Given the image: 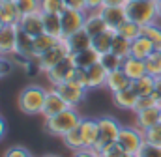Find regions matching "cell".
<instances>
[{"mask_svg": "<svg viewBox=\"0 0 161 157\" xmlns=\"http://www.w3.org/2000/svg\"><path fill=\"white\" fill-rule=\"evenodd\" d=\"M21 17L23 15L15 2H0V19L4 24H19Z\"/></svg>", "mask_w": 161, "mask_h": 157, "instance_id": "obj_25", "label": "cell"}, {"mask_svg": "<svg viewBox=\"0 0 161 157\" xmlns=\"http://www.w3.org/2000/svg\"><path fill=\"white\" fill-rule=\"evenodd\" d=\"M144 140L150 142V144L161 146V125L159 123H156V125H152L150 129L144 131Z\"/></svg>", "mask_w": 161, "mask_h": 157, "instance_id": "obj_38", "label": "cell"}, {"mask_svg": "<svg viewBox=\"0 0 161 157\" xmlns=\"http://www.w3.org/2000/svg\"><path fill=\"white\" fill-rule=\"evenodd\" d=\"M2 28H4V21L0 19V30H2Z\"/></svg>", "mask_w": 161, "mask_h": 157, "instance_id": "obj_54", "label": "cell"}, {"mask_svg": "<svg viewBox=\"0 0 161 157\" xmlns=\"http://www.w3.org/2000/svg\"><path fill=\"white\" fill-rule=\"evenodd\" d=\"M137 157H161V146L150 144V142H144L142 148L139 150Z\"/></svg>", "mask_w": 161, "mask_h": 157, "instance_id": "obj_41", "label": "cell"}, {"mask_svg": "<svg viewBox=\"0 0 161 157\" xmlns=\"http://www.w3.org/2000/svg\"><path fill=\"white\" fill-rule=\"evenodd\" d=\"M159 114H161V107H152V109H146V111H139V112H135V125L141 131H146L152 125L159 123Z\"/></svg>", "mask_w": 161, "mask_h": 157, "instance_id": "obj_17", "label": "cell"}, {"mask_svg": "<svg viewBox=\"0 0 161 157\" xmlns=\"http://www.w3.org/2000/svg\"><path fill=\"white\" fill-rule=\"evenodd\" d=\"M4 135H6V120H4L2 114H0V140L4 138Z\"/></svg>", "mask_w": 161, "mask_h": 157, "instance_id": "obj_50", "label": "cell"}, {"mask_svg": "<svg viewBox=\"0 0 161 157\" xmlns=\"http://www.w3.org/2000/svg\"><path fill=\"white\" fill-rule=\"evenodd\" d=\"M80 114L75 111V107H68L66 111L49 116L43 120V131L53 135V137H64L68 131H71L75 125L80 123Z\"/></svg>", "mask_w": 161, "mask_h": 157, "instance_id": "obj_1", "label": "cell"}, {"mask_svg": "<svg viewBox=\"0 0 161 157\" xmlns=\"http://www.w3.org/2000/svg\"><path fill=\"white\" fill-rule=\"evenodd\" d=\"M58 41H60V39L53 38V36L47 34V32H43V34H40V36H36V38H34V43H32V47H34V58L41 56V54L47 52L49 49L56 47Z\"/></svg>", "mask_w": 161, "mask_h": 157, "instance_id": "obj_27", "label": "cell"}, {"mask_svg": "<svg viewBox=\"0 0 161 157\" xmlns=\"http://www.w3.org/2000/svg\"><path fill=\"white\" fill-rule=\"evenodd\" d=\"M111 52L118 54L120 58H127L131 54V41L125 39L124 36H120L118 32H114V38H113V45H111Z\"/></svg>", "mask_w": 161, "mask_h": 157, "instance_id": "obj_32", "label": "cell"}, {"mask_svg": "<svg viewBox=\"0 0 161 157\" xmlns=\"http://www.w3.org/2000/svg\"><path fill=\"white\" fill-rule=\"evenodd\" d=\"M19 28H21L25 34L32 36V38L43 34V32H45V26H43V13H41V11H36V13L23 15L21 21H19Z\"/></svg>", "mask_w": 161, "mask_h": 157, "instance_id": "obj_12", "label": "cell"}, {"mask_svg": "<svg viewBox=\"0 0 161 157\" xmlns=\"http://www.w3.org/2000/svg\"><path fill=\"white\" fill-rule=\"evenodd\" d=\"M158 101V107H161V75L156 77V86H154V94H152Z\"/></svg>", "mask_w": 161, "mask_h": 157, "instance_id": "obj_48", "label": "cell"}, {"mask_svg": "<svg viewBox=\"0 0 161 157\" xmlns=\"http://www.w3.org/2000/svg\"><path fill=\"white\" fill-rule=\"evenodd\" d=\"M84 30L94 38V36L103 34L105 30H109V26L103 21V17H101L99 11H88L86 13V21H84Z\"/></svg>", "mask_w": 161, "mask_h": 157, "instance_id": "obj_20", "label": "cell"}, {"mask_svg": "<svg viewBox=\"0 0 161 157\" xmlns=\"http://www.w3.org/2000/svg\"><path fill=\"white\" fill-rule=\"evenodd\" d=\"M4 157H34V155H32L30 150H26L25 146H11V148L6 152Z\"/></svg>", "mask_w": 161, "mask_h": 157, "instance_id": "obj_43", "label": "cell"}, {"mask_svg": "<svg viewBox=\"0 0 161 157\" xmlns=\"http://www.w3.org/2000/svg\"><path fill=\"white\" fill-rule=\"evenodd\" d=\"M99 64L111 73V71H116V69H122V64H124V58H120L118 54L114 52H105L99 56Z\"/></svg>", "mask_w": 161, "mask_h": 157, "instance_id": "obj_33", "label": "cell"}, {"mask_svg": "<svg viewBox=\"0 0 161 157\" xmlns=\"http://www.w3.org/2000/svg\"><path fill=\"white\" fill-rule=\"evenodd\" d=\"M73 71H75V62H73V58L69 54V56L62 58L56 66H53L49 71H45V77L53 86H58V84H64V82L71 80Z\"/></svg>", "mask_w": 161, "mask_h": 157, "instance_id": "obj_6", "label": "cell"}, {"mask_svg": "<svg viewBox=\"0 0 161 157\" xmlns=\"http://www.w3.org/2000/svg\"><path fill=\"white\" fill-rule=\"evenodd\" d=\"M156 51L154 43L146 36H139L137 39L131 41V54L129 56H135V58H141V60H146L152 52Z\"/></svg>", "mask_w": 161, "mask_h": 157, "instance_id": "obj_22", "label": "cell"}, {"mask_svg": "<svg viewBox=\"0 0 161 157\" xmlns=\"http://www.w3.org/2000/svg\"><path fill=\"white\" fill-rule=\"evenodd\" d=\"M73 62H75V68H82V69H88L90 66H94L96 62H99V52L94 51L92 47L88 49H82L79 52H73L71 54Z\"/></svg>", "mask_w": 161, "mask_h": 157, "instance_id": "obj_23", "label": "cell"}, {"mask_svg": "<svg viewBox=\"0 0 161 157\" xmlns=\"http://www.w3.org/2000/svg\"><path fill=\"white\" fill-rule=\"evenodd\" d=\"M71 157H101V155H99V152H96L94 148H82V150L73 152Z\"/></svg>", "mask_w": 161, "mask_h": 157, "instance_id": "obj_45", "label": "cell"}, {"mask_svg": "<svg viewBox=\"0 0 161 157\" xmlns=\"http://www.w3.org/2000/svg\"><path fill=\"white\" fill-rule=\"evenodd\" d=\"M64 2H66V8H69V9L88 11V9H86V2H84V0H64Z\"/></svg>", "mask_w": 161, "mask_h": 157, "instance_id": "obj_46", "label": "cell"}, {"mask_svg": "<svg viewBox=\"0 0 161 157\" xmlns=\"http://www.w3.org/2000/svg\"><path fill=\"white\" fill-rule=\"evenodd\" d=\"M144 62H146V71H148V75L159 77L161 75V49H156Z\"/></svg>", "mask_w": 161, "mask_h": 157, "instance_id": "obj_35", "label": "cell"}, {"mask_svg": "<svg viewBox=\"0 0 161 157\" xmlns=\"http://www.w3.org/2000/svg\"><path fill=\"white\" fill-rule=\"evenodd\" d=\"M154 86H156V77L152 75H144V77L137 78L131 82V88L139 94V95H152L154 94Z\"/></svg>", "mask_w": 161, "mask_h": 157, "instance_id": "obj_30", "label": "cell"}, {"mask_svg": "<svg viewBox=\"0 0 161 157\" xmlns=\"http://www.w3.org/2000/svg\"><path fill=\"white\" fill-rule=\"evenodd\" d=\"M19 24H4L0 30V56H13L17 51Z\"/></svg>", "mask_w": 161, "mask_h": 157, "instance_id": "obj_10", "label": "cell"}, {"mask_svg": "<svg viewBox=\"0 0 161 157\" xmlns=\"http://www.w3.org/2000/svg\"><path fill=\"white\" fill-rule=\"evenodd\" d=\"M54 88L60 92V95L66 99V103H68L69 107L80 105V103L86 99V94H88V88H82L79 84H75L73 80H68V82L58 84V86H54Z\"/></svg>", "mask_w": 161, "mask_h": 157, "instance_id": "obj_9", "label": "cell"}, {"mask_svg": "<svg viewBox=\"0 0 161 157\" xmlns=\"http://www.w3.org/2000/svg\"><path fill=\"white\" fill-rule=\"evenodd\" d=\"M86 73H88V88H90V90L105 88V82H107V75H109V71H107L99 62H96L94 66H90V68L86 69Z\"/></svg>", "mask_w": 161, "mask_h": 157, "instance_id": "obj_19", "label": "cell"}, {"mask_svg": "<svg viewBox=\"0 0 161 157\" xmlns=\"http://www.w3.org/2000/svg\"><path fill=\"white\" fill-rule=\"evenodd\" d=\"M116 32H118L120 36H124L125 39L133 41V39H137L139 36H142V26H141L139 23H135V21H129V19H125L120 26L116 28Z\"/></svg>", "mask_w": 161, "mask_h": 157, "instance_id": "obj_31", "label": "cell"}, {"mask_svg": "<svg viewBox=\"0 0 161 157\" xmlns=\"http://www.w3.org/2000/svg\"><path fill=\"white\" fill-rule=\"evenodd\" d=\"M122 69L131 80H137V78L144 77L148 71H146V62L141 60V58H135V56H127L124 58V64H122Z\"/></svg>", "mask_w": 161, "mask_h": 157, "instance_id": "obj_18", "label": "cell"}, {"mask_svg": "<svg viewBox=\"0 0 161 157\" xmlns=\"http://www.w3.org/2000/svg\"><path fill=\"white\" fill-rule=\"evenodd\" d=\"M0 2H15V0H0Z\"/></svg>", "mask_w": 161, "mask_h": 157, "instance_id": "obj_55", "label": "cell"}, {"mask_svg": "<svg viewBox=\"0 0 161 157\" xmlns=\"http://www.w3.org/2000/svg\"><path fill=\"white\" fill-rule=\"evenodd\" d=\"M125 15L129 21H135L141 26L150 24L159 19L158 2L156 0H129L125 4Z\"/></svg>", "mask_w": 161, "mask_h": 157, "instance_id": "obj_3", "label": "cell"}, {"mask_svg": "<svg viewBox=\"0 0 161 157\" xmlns=\"http://www.w3.org/2000/svg\"><path fill=\"white\" fill-rule=\"evenodd\" d=\"M41 157H60V155H53V154H47V155H41Z\"/></svg>", "mask_w": 161, "mask_h": 157, "instance_id": "obj_52", "label": "cell"}, {"mask_svg": "<svg viewBox=\"0 0 161 157\" xmlns=\"http://www.w3.org/2000/svg\"><path fill=\"white\" fill-rule=\"evenodd\" d=\"M159 125H161V114H159Z\"/></svg>", "mask_w": 161, "mask_h": 157, "instance_id": "obj_56", "label": "cell"}, {"mask_svg": "<svg viewBox=\"0 0 161 157\" xmlns=\"http://www.w3.org/2000/svg\"><path fill=\"white\" fill-rule=\"evenodd\" d=\"M66 9L64 0H41V11L43 13H62Z\"/></svg>", "mask_w": 161, "mask_h": 157, "instance_id": "obj_37", "label": "cell"}, {"mask_svg": "<svg viewBox=\"0 0 161 157\" xmlns=\"http://www.w3.org/2000/svg\"><path fill=\"white\" fill-rule=\"evenodd\" d=\"M86 2V9L88 11H99L105 6V0H84Z\"/></svg>", "mask_w": 161, "mask_h": 157, "instance_id": "obj_47", "label": "cell"}, {"mask_svg": "<svg viewBox=\"0 0 161 157\" xmlns=\"http://www.w3.org/2000/svg\"><path fill=\"white\" fill-rule=\"evenodd\" d=\"M124 157H137V155H135V154H125Z\"/></svg>", "mask_w": 161, "mask_h": 157, "instance_id": "obj_53", "label": "cell"}, {"mask_svg": "<svg viewBox=\"0 0 161 157\" xmlns=\"http://www.w3.org/2000/svg\"><path fill=\"white\" fill-rule=\"evenodd\" d=\"M152 107H158V101L154 95H139L137 99V105L133 109V112H139V111H146V109H152Z\"/></svg>", "mask_w": 161, "mask_h": 157, "instance_id": "obj_39", "label": "cell"}, {"mask_svg": "<svg viewBox=\"0 0 161 157\" xmlns=\"http://www.w3.org/2000/svg\"><path fill=\"white\" fill-rule=\"evenodd\" d=\"M86 13L88 11H79V9H69L66 8L62 13H60V19H62V34L64 38L77 32L80 28H84V21H86Z\"/></svg>", "mask_w": 161, "mask_h": 157, "instance_id": "obj_8", "label": "cell"}, {"mask_svg": "<svg viewBox=\"0 0 161 157\" xmlns=\"http://www.w3.org/2000/svg\"><path fill=\"white\" fill-rule=\"evenodd\" d=\"M64 41H66V47H68L69 54L79 52V51H82V49L92 47V36H90L84 28H80V30H77V32H73V34L66 36Z\"/></svg>", "mask_w": 161, "mask_h": 157, "instance_id": "obj_14", "label": "cell"}, {"mask_svg": "<svg viewBox=\"0 0 161 157\" xmlns=\"http://www.w3.org/2000/svg\"><path fill=\"white\" fill-rule=\"evenodd\" d=\"M43 13V11H41ZM43 26H45V32L51 34L53 38L62 39V19H60V13H43Z\"/></svg>", "mask_w": 161, "mask_h": 157, "instance_id": "obj_24", "label": "cell"}, {"mask_svg": "<svg viewBox=\"0 0 161 157\" xmlns=\"http://www.w3.org/2000/svg\"><path fill=\"white\" fill-rule=\"evenodd\" d=\"M71 80H73L75 84L82 86V88H88V73H86V69H82V68H75ZM88 90H90V88H88Z\"/></svg>", "mask_w": 161, "mask_h": 157, "instance_id": "obj_42", "label": "cell"}, {"mask_svg": "<svg viewBox=\"0 0 161 157\" xmlns=\"http://www.w3.org/2000/svg\"><path fill=\"white\" fill-rule=\"evenodd\" d=\"M142 36H146L150 39L156 49H161V24H158L156 21L142 26Z\"/></svg>", "mask_w": 161, "mask_h": 157, "instance_id": "obj_34", "label": "cell"}, {"mask_svg": "<svg viewBox=\"0 0 161 157\" xmlns=\"http://www.w3.org/2000/svg\"><path fill=\"white\" fill-rule=\"evenodd\" d=\"M97 125H99V135H97V142H96V152H101L105 146L113 144L118 140L122 123L113 116H101L97 118Z\"/></svg>", "mask_w": 161, "mask_h": 157, "instance_id": "obj_4", "label": "cell"}, {"mask_svg": "<svg viewBox=\"0 0 161 157\" xmlns=\"http://www.w3.org/2000/svg\"><path fill=\"white\" fill-rule=\"evenodd\" d=\"M99 13H101L103 21L107 23V26H109L111 30H116L122 23L127 19V15H125V6H103V8L99 9Z\"/></svg>", "mask_w": 161, "mask_h": 157, "instance_id": "obj_13", "label": "cell"}, {"mask_svg": "<svg viewBox=\"0 0 161 157\" xmlns=\"http://www.w3.org/2000/svg\"><path fill=\"white\" fill-rule=\"evenodd\" d=\"M114 32H116V30H111V28H109V30H105L103 34H97V36L92 38V49L97 51L99 56L105 54V52H111V45H113Z\"/></svg>", "mask_w": 161, "mask_h": 157, "instance_id": "obj_26", "label": "cell"}, {"mask_svg": "<svg viewBox=\"0 0 161 157\" xmlns=\"http://www.w3.org/2000/svg\"><path fill=\"white\" fill-rule=\"evenodd\" d=\"M116 142L125 150V154H135L137 155L139 150L142 148V144L146 142L144 140V131H141L137 125H122Z\"/></svg>", "mask_w": 161, "mask_h": 157, "instance_id": "obj_5", "label": "cell"}, {"mask_svg": "<svg viewBox=\"0 0 161 157\" xmlns=\"http://www.w3.org/2000/svg\"><path fill=\"white\" fill-rule=\"evenodd\" d=\"M99 155L101 157H124L125 155V150L122 148L118 142H113V144L105 146V148L99 152Z\"/></svg>", "mask_w": 161, "mask_h": 157, "instance_id": "obj_40", "label": "cell"}, {"mask_svg": "<svg viewBox=\"0 0 161 157\" xmlns=\"http://www.w3.org/2000/svg\"><path fill=\"white\" fill-rule=\"evenodd\" d=\"M32 43H34V38L28 36V34H25V32L19 28V38H17V51H15V54L36 60V58H34V47H32Z\"/></svg>", "mask_w": 161, "mask_h": 157, "instance_id": "obj_29", "label": "cell"}, {"mask_svg": "<svg viewBox=\"0 0 161 157\" xmlns=\"http://www.w3.org/2000/svg\"><path fill=\"white\" fill-rule=\"evenodd\" d=\"M62 140H64V144H66V148L68 150H71V152H77V150H82L84 148V138H82V131H80V123L79 125H75L71 131H68L64 137H62Z\"/></svg>", "mask_w": 161, "mask_h": 157, "instance_id": "obj_28", "label": "cell"}, {"mask_svg": "<svg viewBox=\"0 0 161 157\" xmlns=\"http://www.w3.org/2000/svg\"><path fill=\"white\" fill-rule=\"evenodd\" d=\"M80 131H82V138H84V148H96L97 135H99L97 118H82Z\"/></svg>", "mask_w": 161, "mask_h": 157, "instance_id": "obj_15", "label": "cell"}, {"mask_svg": "<svg viewBox=\"0 0 161 157\" xmlns=\"http://www.w3.org/2000/svg\"><path fill=\"white\" fill-rule=\"evenodd\" d=\"M66 56H69V51H68V47H66L64 38H62L60 41H58V45H56V47L49 49L47 52H43L41 56H38V58H36V62H38V68L45 73V71H49L53 66H56V64H58L62 58H66Z\"/></svg>", "mask_w": 161, "mask_h": 157, "instance_id": "obj_7", "label": "cell"}, {"mask_svg": "<svg viewBox=\"0 0 161 157\" xmlns=\"http://www.w3.org/2000/svg\"><path fill=\"white\" fill-rule=\"evenodd\" d=\"M45 94L47 90L40 84H28L21 90L17 105L21 109L23 114L26 116H38L43 111V103H45Z\"/></svg>", "mask_w": 161, "mask_h": 157, "instance_id": "obj_2", "label": "cell"}, {"mask_svg": "<svg viewBox=\"0 0 161 157\" xmlns=\"http://www.w3.org/2000/svg\"><path fill=\"white\" fill-rule=\"evenodd\" d=\"M13 60L9 58V56H0V78L6 77V75H9L11 73V69H13Z\"/></svg>", "mask_w": 161, "mask_h": 157, "instance_id": "obj_44", "label": "cell"}, {"mask_svg": "<svg viewBox=\"0 0 161 157\" xmlns=\"http://www.w3.org/2000/svg\"><path fill=\"white\" fill-rule=\"evenodd\" d=\"M137 99H139V94L129 86V88H124L113 94V103L122 109V111H133L135 105H137Z\"/></svg>", "mask_w": 161, "mask_h": 157, "instance_id": "obj_16", "label": "cell"}, {"mask_svg": "<svg viewBox=\"0 0 161 157\" xmlns=\"http://www.w3.org/2000/svg\"><path fill=\"white\" fill-rule=\"evenodd\" d=\"M131 82H133V80L124 73V69H116V71H111V73L107 75L105 88H107L111 94H114V92H118V90L129 88V86H131Z\"/></svg>", "mask_w": 161, "mask_h": 157, "instance_id": "obj_21", "label": "cell"}, {"mask_svg": "<svg viewBox=\"0 0 161 157\" xmlns=\"http://www.w3.org/2000/svg\"><path fill=\"white\" fill-rule=\"evenodd\" d=\"M129 0H105V6H125Z\"/></svg>", "mask_w": 161, "mask_h": 157, "instance_id": "obj_49", "label": "cell"}, {"mask_svg": "<svg viewBox=\"0 0 161 157\" xmlns=\"http://www.w3.org/2000/svg\"><path fill=\"white\" fill-rule=\"evenodd\" d=\"M21 15H28V13H36L41 11V0H15Z\"/></svg>", "mask_w": 161, "mask_h": 157, "instance_id": "obj_36", "label": "cell"}, {"mask_svg": "<svg viewBox=\"0 0 161 157\" xmlns=\"http://www.w3.org/2000/svg\"><path fill=\"white\" fill-rule=\"evenodd\" d=\"M158 2V11H159V19H161V0H156Z\"/></svg>", "mask_w": 161, "mask_h": 157, "instance_id": "obj_51", "label": "cell"}, {"mask_svg": "<svg viewBox=\"0 0 161 157\" xmlns=\"http://www.w3.org/2000/svg\"><path fill=\"white\" fill-rule=\"evenodd\" d=\"M68 107H69V105H68L66 99L60 95V92H58L56 88H53V90H47V94H45V103H43L41 114H43V118L54 116V114L66 111Z\"/></svg>", "mask_w": 161, "mask_h": 157, "instance_id": "obj_11", "label": "cell"}]
</instances>
